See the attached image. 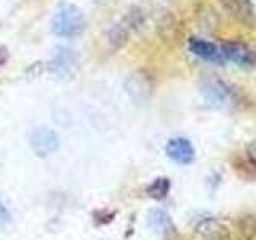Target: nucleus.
Here are the masks:
<instances>
[{
    "label": "nucleus",
    "instance_id": "1",
    "mask_svg": "<svg viewBox=\"0 0 256 240\" xmlns=\"http://www.w3.org/2000/svg\"><path fill=\"white\" fill-rule=\"evenodd\" d=\"M86 18L78 6L72 4H61L52 20V30L54 36L74 38L85 30Z\"/></svg>",
    "mask_w": 256,
    "mask_h": 240
},
{
    "label": "nucleus",
    "instance_id": "2",
    "mask_svg": "<svg viewBox=\"0 0 256 240\" xmlns=\"http://www.w3.org/2000/svg\"><path fill=\"white\" fill-rule=\"evenodd\" d=\"M48 68H50L52 74L60 80H64V82L72 80L77 74V54L70 48L58 46Z\"/></svg>",
    "mask_w": 256,
    "mask_h": 240
},
{
    "label": "nucleus",
    "instance_id": "3",
    "mask_svg": "<svg viewBox=\"0 0 256 240\" xmlns=\"http://www.w3.org/2000/svg\"><path fill=\"white\" fill-rule=\"evenodd\" d=\"M204 100L213 108H224L234 101V93L221 80H206L200 86Z\"/></svg>",
    "mask_w": 256,
    "mask_h": 240
},
{
    "label": "nucleus",
    "instance_id": "4",
    "mask_svg": "<svg viewBox=\"0 0 256 240\" xmlns=\"http://www.w3.org/2000/svg\"><path fill=\"white\" fill-rule=\"evenodd\" d=\"M29 142L32 150L38 157H46L58 150L60 148V138L50 128H36L29 136Z\"/></svg>",
    "mask_w": 256,
    "mask_h": 240
},
{
    "label": "nucleus",
    "instance_id": "5",
    "mask_svg": "<svg viewBox=\"0 0 256 240\" xmlns=\"http://www.w3.org/2000/svg\"><path fill=\"white\" fill-rule=\"evenodd\" d=\"M221 54L224 60L236 62L242 68H253L256 64V53L250 46L240 42H228L221 46Z\"/></svg>",
    "mask_w": 256,
    "mask_h": 240
},
{
    "label": "nucleus",
    "instance_id": "6",
    "mask_svg": "<svg viewBox=\"0 0 256 240\" xmlns=\"http://www.w3.org/2000/svg\"><path fill=\"white\" fill-rule=\"evenodd\" d=\"M166 156L170 157L173 162L181 164V165H188L190 164L196 157V150L194 146L190 144L189 140L186 138H173L168 141L166 148H165Z\"/></svg>",
    "mask_w": 256,
    "mask_h": 240
},
{
    "label": "nucleus",
    "instance_id": "7",
    "mask_svg": "<svg viewBox=\"0 0 256 240\" xmlns=\"http://www.w3.org/2000/svg\"><path fill=\"white\" fill-rule=\"evenodd\" d=\"M125 90L136 101L146 100L152 90L150 76H148L146 72H142V70L134 72V74H132L125 80Z\"/></svg>",
    "mask_w": 256,
    "mask_h": 240
},
{
    "label": "nucleus",
    "instance_id": "8",
    "mask_svg": "<svg viewBox=\"0 0 256 240\" xmlns=\"http://www.w3.org/2000/svg\"><path fill=\"white\" fill-rule=\"evenodd\" d=\"M189 50L194 53L198 58H204L206 61H212L216 64H222L224 58L221 54V50L216 45H213L212 42H206V40L192 37L189 40Z\"/></svg>",
    "mask_w": 256,
    "mask_h": 240
},
{
    "label": "nucleus",
    "instance_id": "9",
    "mask_svg": "<svg viewBox=\"0 0 256 240\" xmlns=\"http://www.w3.org/2000/svg\"><path fill=\"white\" fill-rule=\"evenodd\" d=\"M148 224L149 228L160 237H170L174 232V224L170 218V214L164 210H150L148 214Z\"/></svg>",
    "mask_w": 256,
    "mask_h": 240
},
{
    "label": "nucleus",
    "instance_id": "10",
    "mask_svg": "<svg viewBox=\"0 0 256 240\" xmlns=\"http://www.w3.org/2000/svg\"><path fill=\"white\" fill-rule=\"evenodd\" d=\"M222 8L238 21H250L253 18L252 0H221Z\"/></svg>",
    "mask_w": 256,
    "mask_h": 240
},
{
    "label": "nucleus",
    "instance_id": "11",
    "mask_svg": "<svg viewBox=\"0 0 256 240\" xmlns=\"http://www.w3.org/2000/svg\"><path fill=\"white\" fill-rule=\"evenodd\" d=\"M132 30L125 26V22L120 20L118 22H116L114 26H112L109 30H108V44L112 50H120V48H124L128 42V37H130Z\"/></svg>",
    "mask_w": 256,
    "mask_h": 240
},
{
    "label": "nucleus",
    "instance_id": "12",
    "mask_svg": "<svg viewBox=\"0 0 256 240\" xmlns=\"http://www.w3.org/2000/svg\"><path fill=\"white\" fill-rule=\"evenodd\" d=\"M198 234L204 240H229L228 229L214 220H206L198 226Z\"/></svg>",
    "mask_w": 256,
    "mask_h": 240
},
{
    "label": "nucleus",
    "instance_id": "13",
    "mask_svg": "<svg viewBox=\"0 0 256 240\" xmlns=\"http://www.w3.org/2000/svg\"><path fill=\"white\" fill-rule=\"evenodd\" d=\"M122 21L125 22V26L133 30H138L142 24H144V12L140 6H132L130 10L126 12V14L122 18Z\"/></svg>",
    "mask_w": 256,
    "mask_h": 240
},
{
    "label": "nucleus",
    "instance_id": "14",
    "mask_svg": "<svg viewBox=\"0 0 256 240\" xmlns=\"http://www.w3.org/2000/svg\"><path fill=\"white\" fill-rule=\"evenodd\" d=\"M168 190H170V181H168V178H157L148 188V194L156 200H162L166 197Z\"/></svg>",
    "mask_w": 256,
    "mask_h": 240
},
{
    "label": "nucleus",
    "instance_id": "15",
    "mask_svg": "<svg viewBox=\"0 0 256 240\" xmlns=\"http://www.w3.org/2000/svg\"><path fill=\"white\" fill-rule=\"evenodd\" d=\"M12 222V214L8 212L6 205L4 204V200L0 198V228H5Z\"/></svg>",
    "mask_w": 256,
    "mask_h": 240
},
{
    "label": "nucleus",
    "instance_id": "16",
    "mask_svg": "<svg viewBox=\"0 0 256 240\" xmlns=\"http://www.w3.org/2000/svg\"><path fill=\"white\" fill-rule=\"evenodd\" d=\"M246 156H248V158H250V162L256 165V140L252 141L246 146Z\"/></svg>",
    "mask_w": 256,
    "mask_h": 240
},
{
    "label": "nucleus",
    "instance_id": "17",
    "mask_svg": "<svg viewBox=\"0 0 256 240\" xmlns=\"http://www.w3.org/2000/svg\"><path fill=\"white\" fill-rule=\"evenodd\" d=\"M5 60H6V54H5V50H2V48H0V66H2V64L5 62Z\"/></svg>",
    "mask_w": 256,
    "mask_h": 240
}]
</instances>
